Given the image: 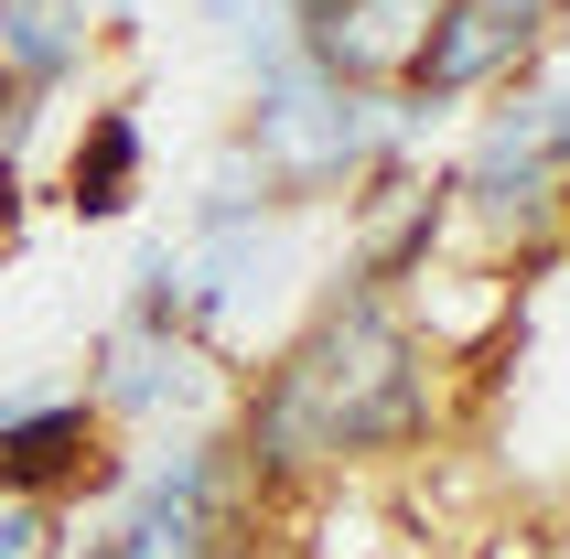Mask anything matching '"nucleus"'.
<instances>
[{"label": "nucleus", "instance_id": "obj_6", "mask_svg": "<svg viewBox=\"0 0 570 559\" xmlns=\"http://www.w3.org/2000/svg\"><path fill=\"white\" fill-rule=\"evenodd\" d=\"M65 65H87V0H0V76L55 87Z\"/></svg>", "mask_w": 570, "mask_h": 559}, {"label": "nucleus", "instance_id": "obj_5", "mask_svg": "<svg viewBox=\"0 0 570 559\" xmlns=\"http://www.w3.org/2000/svg\"><path fill=\"white\" fill-rule=\"evenodd\" d=\"M140 173H151V151H140V108H129V97L87 108L76 151H65V205H76L87 226H108V216L140 205Z\"/></svg>", "mask_w": 570, "mask_h": 559}, {"label": "nucleus", "instance_id": "obj_7", "mask_svg": "<svg viewBox=\"0 0 570 559\" xmlns=\"http://www.w3.org/2000/svg\"><path fill=\"white\" fill-rule=\"evenodd\" d=\"M0 559H43V506H11V496H0Z\"/></svg>", "mask_w": 570, "mask_h": 559}, {"label": "nucleus", "instance_id": "obj_2", "mask_svg": "<svg viewBox=\"0 0 570 559\" xmlns=\"http://www.w3.org/2000/svg\"><path fill=\"white\" fill-rule=\"evenodd\" d=\"M549 11H507V0H442L431 11V43H420L410 87H399V119H420V108H442V97L484 87V76H507L528 43H539Z\"/></svg>", "mask_w": 570, "mask_h": 559}, {"label": "nucleus", "instance_id": "obj_3", "mask_svg": "<svg viewBox=\"0 0 570 559\" xmlns=\"http://www.w3.org/2000/svg\"><path fill=\"white\" fill-rule=\"evenodd\" d=\"M97 452H108L97 399H32V409L0 420V496H11V506H43V496H65V484H87Z\"/></svg>", "mask_w": 570, "mask_h": 559}, {"label": "nucleus", "instance_id": "obj_10", "mask_svg": "<svg viewBox=\"0 0 570 559\" xmlns=\"http://www.w3.org/2000/svg\"><path fill=\"white\" fill-rule=\"evenodd\" d=\"M507 11H560V0H507Z\"/></svg>", "mask_w": 570, "mask_h": 559}, {"label": "nucleus", "instance_id": "obj_4", "mask_svg": "<svg viewBox=\"0 0 570 559\" xmlns=\"http://www.w3.org/2000/svg\"><path fill=\"white\" fill-rule=\"evenodd\" d=\"M205 388H216L205 376V344L173 334V323H140L129 312L119 334L97 344V420H151V409H184Z\"/></svg>", "mask_w": 570, "mask_h": 559}, {"label": "nucleus", "instance_id": "obj_9", "mask_svg": "<svg viewBox=\"0 0 570 559\" xmlns=\"http://www.w3.org/2000/svg\"><path fill=\"white\" fill-rule=\"evenodd\" d=\"M216 22H248V0H216Z\"/></svg>", "mask_w": 570, "mask_h": 559}, {"label": "nucleus", "instance_id": "obj_8", "mask_svg": "<svg viewBox=\"0 0 570 559\" xmlns=\"http://www.w3.org/2000/svg\"><path fill=\"white\" fill-rule=\"evenodd\" d=\"M11 237H22V173H11V151H0V258H11Z\"/></svg>", "mask_w": 570, "mask_h": 559}, {"label": "nucleus", "instance_id": "obj_11", "mask_svg": "<svg viewBox=\"0 0 570 559\" xmlns=\"http://www.w3.org/2000/svg\"><path fill=\"white\" fill-rule=\"evenodd\" d=\"M119 11H151V0H119Z\"/></svg>", "mask_w": 570, "mask_h": 559}, {"label": "nucleus", "instance_id": "obj_1", "mask_svg": "<svg viewBox=\"0 0 570 559\" xmlns=\"http://www.w3.org/2000/svg\"><path fill=\"white\" fill-rule=\"evenodd\" d=\"M420 344L387 323L377 291H355L291 344L269 388L248 399V473H323V463H355V452H387V441L420 431Z\"/></svg>", "mask_w": 570, "mask_h": 559}]
</instances>
